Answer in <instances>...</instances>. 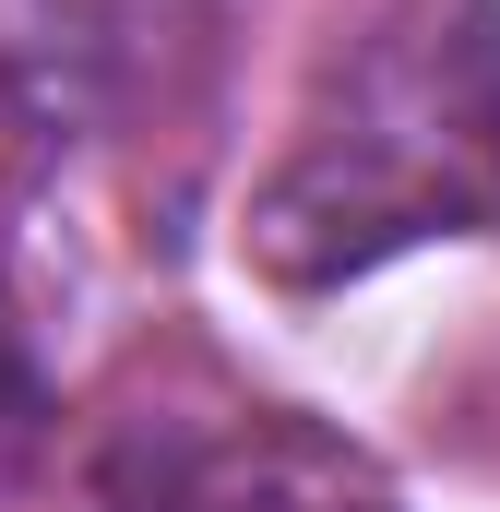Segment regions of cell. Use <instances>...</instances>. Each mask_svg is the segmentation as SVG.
Here are the masks:
<instances>
[{"label":"cell","mask_w":500,"mask_h":512,"mask_svg":"<svg viewBox=\"0 0 500 512\" xmlns=\"http://www.w3.org/2000/svg\"><path fill=\"white\" fill-rule=\"evenodd\" d=\"M500 227V0H381L250 191V274L334 298L429 239Z\"/></svg>","instance_id":"obj_1"},{"label":"cell","mask_w":500,"mask_h":512,"mask_svg":"<svg viewBox=\"0 0 500 512\" xmlns=\"http://www.w3.org/2000/svg\"><path fill=\"white\" fill-rule=\"evenodd\" d=\"M84 512H298V489L250 441L179 429V417H131L96 453V477H84Z\"/></svg>","instance_id":"obj_2"},{"label":"cell","mask_w":500,"mask_h":512,"mask_svg":"<svg viewBox=\"0 0 500 512\" xmlns=\"http://www.w3.org/2000/svg\"><path fill=\"white\" fill-rule=\"evenodd\" d=\"M24 417H36V358H24V322L0 298V429H24Z\"/></svg>","instance_id":"obj_3"}]
</instances>
